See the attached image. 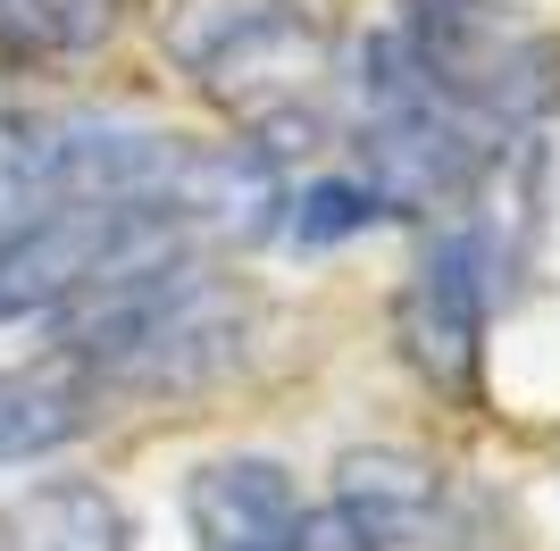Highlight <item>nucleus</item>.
<instances>
[{"label": "nucleus", "mask_w": 560, "mask_h": 551, "mask_svg": "<svg viewBox=\"0 0 560 551\" xmlns=\"http://www.w3.org/2000/svg\"><path fill=\"white\" fill-rule=\"evenodd\" d=\"M0 551H135V518L117 509L109 484L50 477L0 518Z\"/></svg>", "instance_id": "nucleus-10"}, {"label": "nucleus", "mask_w": 560, "mask_h": 551, "mask_svg": "<svg viewBox=\"0 0 560 551\" xmlns=\"http://www.w3.org/2000/svg\"><path fill=\"white\" fill-rule=\"evenodd\" d=\"M394 34L435 75V92L493 134L560 109V34L511 0H401Z\"/></svg>", "instance_id": "nucleus-4"}, {"label": "nucleus", "mask_w": 560, "mask_h": 551, "mask_svg": "<svg viewBox=\"0 0 560 551\" xmlns=\"http://www.w3.org/2000/svg\"><path fill=\"white\" fill-rule=\"evenodd\" d=\"M360 176L394 209H460L493 167V126L444 101L394 25L360 50Z\"/></svg>", "instance_id": "nucleus-2"}, {"label": "nucleus", "mask_w": 560, "mask_h": 551, "mask_svg": "<svg viewBox=\"0 0 560 551\" xmlns=\"http://www.w3.org/2000/svg\"><path fill=\"white\" fill-rule=\"evenodd\" d=\"M252 351V293L192 251L59 309V360L93 392H201Z\"/></svg>", "instance_id": "nucleus-1"}, {"label": "nucleus", "mask_w": 560, "mask_h": 551, "mask_svg": "<svg viewBox=\"0 0 560 551\" xmlns=\"http://www.w3.org/2000/svg\"><path fill=\"white\" fill-rule=\"evenodd\" d=\"M493 284H502V243H493L486 218H460L419 251V276L394 301V335H401V360L435 392H477Z\"/></svg>", "instance_id": "nucleus-6"}, {"label": "nucleus", "mask_w": 560, "mask_h": 551, "mask_svg": "<svg viewBox=\"0 0 560 551\" xmlns=\"http://www.w3.org/2000/svg\"><path fill=\"white\" fill-rule=\"evenodd\" d=\"M101 392L75 376L68 360L43 367H0V468H25V459L68 452L84 426H93Z\"/></svg>", "instance_id": "nucleus-9"}, {"label": "nucleus", "mask_w": 560, "mask_h": 551, "mask_svg": "<svg viewBox=\"0 0 560 551\" xmlns=\"http://www.w3.org/2000/svg\"><path fill=\"white\" fill-rule=\"evenodd\" d=\"M185 142L117 117H34L0 109V243L68 201H160Z\"/></svg>", "instance_id": "nucleus-3"}, {"label": "nucleus", "mask_w": 560, "mask_h": 551, "mask_svg": "<svg viewBox=\"0 0 560 551\" xmlns=\"http://www.w3.org/2000/svg\"><path fill=\"white\" fill-rule=\"evenodd\" d=\"M126 17V0H0V50L9 59H84Z\"/></svg>", "instance_id": "nucleus-11"}, {"label": "nucleus", "mask_w": 560, "mask_h": 551, "mask_svg": "<svg viewBox=\"0 0 560 551\" xmlns=\"http://www.w3.org/2000/svg\"><path fill=\"white\" fill-rule=\"evenodd\" d=\"M284 551H385V543H376V535H360V527L343 518V509L327 502V509H302V518H293Z\"/></svg>", "instance_id": "nucleus-13"}, {"label": "nucleus", "mask_w": 560, "mask_h": 551, "mask_svg": "<svg viewBox=\"0 0 560 551\" xmlns=\"http://www.w3.org/2000/svg\"><path fill=\"white\" fill-rule=\"evenodd\" d=\"M302 234L310 243H327V234H360L385 218V201H376V184L369 176H343V184H318V192H302Z\"/></svg>", "instance_id": "nucleus-12"}, {"label": "nucleus", "mask_w": 560, "mask_h": 551, "mask_svg": "<svg viewBox=\"0 0 560 551\" xmlns=\"http://www.w3.org/2000/svg\"><path fill=\"white\" fill-rule=\"evenodd\" d=\"M335 509H343L360 535H376L385 551L427 543L435 518H444V477L435 459L401 452V443H360V452L335 459Z\"/></svg>", "instance_id": "nucleus-8"}, {"label": "nucleus", "mask_w": 560, "mask_h": 551, "mask_svg": "<svg viewBox=\"0 0 560 551\" xmlns=\"http://www.w3.org/2000/svg\"><path fill=\"white\" fill-rule=\"evenodd\" d=\"M160 43L176 59V75L234 117L302 109L327 75V34L293 0H176Z\"/></svg>", "instance_id": "nucleus-5"}, {"label": "nucleus", "mask_w": 560, "mask_h": 551, "mask_svg": "<svg viewBox=\"0 0 560 551\" xmlns=\"http://www.w3.org/2000/svg\"><path fill=\"white\" fill-rule=\"evenodd\" d=\"M302 502H293V477L259 452H226L201 459L185 484V527L192 551H284Z\"/></svg>", "instance_id": "nucleus-7"}]
</instances>
